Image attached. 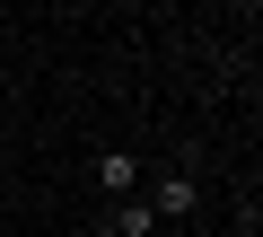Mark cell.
<instances>
[{
	"label": "cell",
	"mask_w": 263,
	"mask_h": 237,
	"mask_svg": "<svg viewBox=\"0 0 263 237\" xmlns=\"http://www.w3.org/2000/svg\"><path fill=\"white\" fill-rule=\"evenodd\" d=\"M97 193L105 202H132V193H141V158H132V150H97Z\"/></svg>",
	"instance_id": "obj_2"
},
{
	"label": "cell",
	"mask_w": 263,
	"mask_h": 237,
	"mask_svg": "<svg viewBox=\"0 0 263 237\" xmlns=\"http://www.w3.org/2000/svg\"><path fill=\"white\" fill-rule=\"evenodd\" d=\"M228 237H263V228H254V211H246V220H237V228H228Z\"/></svg>",
	"instance_id": "obj_4"
},
{
	"label": "cell",
	"mask_w": 263,
	"mask_h": 237,
	"mask_svg": "<svg viewBox=\"0 0 263 237\" xmlns=\"http://www.w3.org/2000/svg\"><path fill=\"white\" fill-rule=\"evenodd\" d=\"M141 202H149V220H158V228H184V220L202 211V176H193V167H167V176H141Z\"/></svg>",
	"instance_id": "obj_1"
},
{
	"label": "cell",
	"mask_w": 263,
	"mask_h": 237,
	"mask_svg": "<svg viewBox=\"0 0 263 237\" xmlns=\"http://www.w3.org/2000/svg\"><path fill=\"white\" fill-rule=\"evenodd\" d=\"M97 237H158V220H149V202L132 193V202H105V228Z\"/></svg>",
	"instance_id": "obj_3"
}]
</instances>
